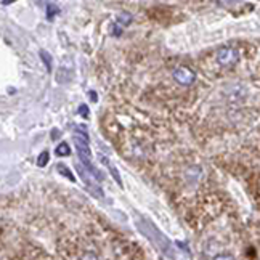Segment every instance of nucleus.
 Segmentation results:
<instances>
[{
	"label": "nucleus",
	"mask_w": 260,
	"mask_h": 260,
	"mask_svg": "<svg viewBox=\"0 0 260 260\" xmlns=\"http://www.w3.org/2000/svg\"><path fill=\"white\" fill-rule=\"evenodd\" d=\"M137 225H138V230H140L146 238H150V241L158 249H161L162 252L169 255L170 258H177V250L172 247V242H170L150 220H146V218H138Z\"/></svg>",
	"instance_id": "obj_1"
},
{
	"label": "nucleus",
	"mask_w": 260,
	"mask_h": 260,
	"mask_svg": "<svg viewBox=\"0 0 260 260\" xmlns=\"http://www.w3.org/2000/svg\"><path fill=\"white\" fill-rule=\"evenodd\" d=\"M76 169H77V172H79L80 178H82L84 183L87 185V188L90 190L93 194H96L98 198H101V196H103V191H101V186H100V183H98L100 177L96 175V174H93L92 170H88V169H87L85 166H82V164H77Z\"/></svg>",
	"instance_id": "obj_2"
},
{
	"label": "nucleus",
	"mask_w": 260,
	"mask_h": 260,
	"mask_svg": "<svg viewBox=\"0 0 260 260\" xmlns=\"http://www.w3.org/2000/svg\"><path fill=\"white\" fill-rule=\"evenodd\" d=\"M239 58V52L233 47H222L217 50V61L222 66H231L238 61Z\"/></svg>",
	"instance_id": "obj_3"
},
{
	"label": "nucleus",
	"mask_w": 260,
	"mask_h": 260,
	"mask_svg": "<svg viewBox=\"0 0 260 260\" xmlns=\"http://www.w3.org/2000/svg\"><path fill=\"white\" fill-rule=\"evenodd\" d=\"M174 79H175L177 84L188 87V85L194 84V80H196V74H194V71L190 69L188 66H178V68L174 69Z\"/></svg>",
	"instance_id": "obj_4"
},
{
	"label": "nucleus",
	"mask_w": 260,
	"mask_h": 260,
	"mask_svg": "<svg viewBox=\"0 0 260 260\" xmlns=\"http://www.w3.org/2000/svg\"><path fill=\"white\" fill-rule=\"evenodd\" d=\"M72 142H74V145H76L79 158H92V151H90V146H88V140L76 135L74 138H72Z\"/></svg>",
	"instance_id": "obj_5"
},
{
	"label": "nucleus",
	"mask_w": 260,
	"mask_h": 260,
	"mask_svg": "<svg viewBox=\"0 0 260 260\" xmlns=\"http://www.w3.org/2000/svg\"><path fill=\"white\" fill-rule=\"evenodd\" d=\"M101 161H103V164H106L108 167H109V170H111V174H112V178H114L116 180V183L119 185V186H122V180H120V177H119V172H117V169L111 164V162L106 159V158H101Z\"/></svg>",
	"instance_id": "obj_6"
},
{
	"label": "nucleus",
	"mask_w": 260,
	"mask_h": 260,
	"mask_svg": "<svg viewBox=\"0 0 260 260\" xmlns=\"http://www.w3.org/2000/svg\"><path fill=\"white\" fill-rule=\"evenodd\" d=\"M55 153H56V156H60V158H66V156H69L71 154V150H69V145L68 143H60L58 146H56V150H55Z\"/></svg>",
	"instance_id": "obj_7"
},
{
	"label": "nucleus",
	"mask_w": 260,
	"mask_h": 260,
	"mask_svg": "<svg viewBox=\"0 0 260 260\" xmlns=\"http://www.w3.org/2000/svg\"><path fill=\"white\" fill-rule=\"evenodd\" d=\"M56 172H58L60 175H63V177L69 178L71 182H76V178H74V175H72L71 170H69V167H66L64 164H58V166H56Z\"/></svg>",
	"instance_id": "obj_8"
},
{
	"label": "nucleus",
	"mask_w": 260,
	"mask_h": 260,
	"mask_svg": "<svg viewBox=\"0 0 260 260\" xmlns=\"http://www.w3.org/2000/svg\"><path fill=\"white\" fill-rule=\"evenodd\" d=\"M39 55H40V58H42V61L45 63L47 71H48V72H52V64H53V63H52V60H53V58H52V55L48 53L47 50H40V52H39Z\"/></svg>",
	"instance_id": "obj_9"
},
{
	"label": "nucleus",
	"mask_w": 260,
	"mask_h": 260,
	"mask_svg": "<svg viewBox=\"0 0 260 260\" xmlns=\"http://www.w3.org/2000/svg\"><path fill=\"white\" fill-rule=\"evenodd\" d=\"M48 159H50V153L48 151H42L39 154V158H37V166L39 167H44L48 164Z\"/></svg>",
	"instance_id": "obj_10"
},
{
	"label": "nucleus",
	"mask_w": 260,
	"mask_h": 260,
	"mask_svg": "<svg viewBox=\"0 0 260 260\" xmlns=\"http://www.w3.org/2000/svg\"><path fill=\"white\" fill-rule=\"evenodd\" d=\"M58 7H56V5H53V4H48L47 5V18L48 20H53V16L55 15H58Z\"/></svg>",
	"instance_id": "obj_11"
},
{
	"label": "nucleus",
	"mask_w": 260,
	"mask_h": 260,
	"mask_svg": "<svg viewBox=\"0 0 260 260\" xmlns=\"http://www.w3.org/2000/svg\"><path fill=\"white\" fill-rule=\"evenodd\" d=\"M117 20H119V24L122 23L124 26H127V24H130V21H132V16H130V13H127V12H122L119 15Z\"/></svg>",
	"instance_id": "obj_12"
},
{
	"label": "nucleus",
	"mask_w": 260,
	"mask_h": 260,
	"mask_svg": "<svg viewBox=\"0 0 260 260\" xmlns=\"http://www.w3.org/2000/svg\"><path fill=\"white\" fill-rule=\"evenodd\" d=\"M80 260H100V258L95 252H85L82 257H80Z\"/></svg>",
	"instance_id": "obj_13"
},
{
	"label": "nucleus",
	"mask_w": 260,
	"mask_h": 260,
	"mask_svg": "<svg viewBox=\"0 0 260 260\" xmlns=\"http://www.w3.org/2000/svg\"><path fill=\"white\" fill-rule=\"evenodd\" d=\"M79 114L84 116V117H88V106H87V104H80V106H79Z\"/></svg>",
	"instance_id": "obj_14"
},
{
	"label": "nucleus",
	"mask_w": 260,
	"mask_h": 260,
	"mask_svg": "<svg viewBox=\"0 0 260 260\" xmlns=\"http://www.w3.org/2000/svg\"><path fill=\"white\" fill-rule=\"evenodd\" d=\"M214 260H236L233 255H230V254H220V255H217Z\"/></svg>",
	"instance_id": "obj_15"
},
{
	"label": "nucleus",
	"mask_w": 260,
	"mask_h": 260,
	"mask_svg": "<svg viewBox=\"0 0 260 260\" xmlns=\"http://www.w3.org/2000/svg\"><path fill=\"white\" fill-rule=\"evenodd\" d=\"M111 29H112V34H114V36H119L120 32H122V31H120V29H119L117 26H112Z\"/></svg>",
	"instance_id": "obj_16"
},
{
	"label": "nucleus",
	"mask_w": 260,
	"mask_h": 260,
	"mask_svg": "<svg viewBox=\"0 0 260 260\" xmlns=\"http://www.w3.org/2000/svg\"><path fill=\"white\" fill-rule=\"evenodd\" d=\"M88 95H90V100H92V101H96V100H98V98H96V93H95V92H90Z\"/></svg>",
	"instance_id": "obj_17"
}]
</instances>
